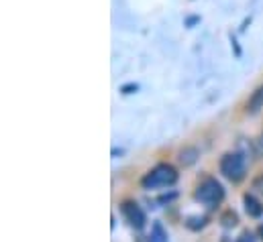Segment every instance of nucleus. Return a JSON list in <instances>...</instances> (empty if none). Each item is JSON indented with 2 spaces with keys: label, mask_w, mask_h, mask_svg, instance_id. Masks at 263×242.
<instances>
[{
  "label": "nucleus",
  "mask_w": 263,
  "mask_h": 242,
  "mask_svg": "<svg viewBox=\"0 0 263 242\" xmlns=\"http://www.w3.org/2000/svg\"><path fill=\"white\" fill-rule=\"evenodd\" d=\"M176 182H178L176 167H172L170 163H159L141 179V185L145 189H159V187H170Z\"/></svg>",
  "instance_id": "nucleus-1"
},
{
  "label": "nucleus",
  "mask_w": 263,
  "mask_h": 242,
  "mask_svg": "<svg viewBox=\"0 0 263 242\" xmlns=\"http://www.w3.org/2000/svg\"><path fill=\"white\" fill-rule=\"evenodd\" d=\"M220 173L233 183H239L247 175V163L241 153H227L220 159Z\"/></svg>",
  "instance_id": "nucleus-2"
},
{
  "label": "nucleus",
  "mask_w": 263,
  "mask_h": 242,
  "mask_svg": "<svg viewBox=\"0 0 263 242\" xmlns=\"http://www.w3.org/2000/svg\"><path fill=\"white\" fill-rule=\"evenodd\" d=\"M194 197H196V201H200V204H204V206H208V208H214V206H218V204L222 201L224 189H222V185L216 182L214 177H206V179L196 187Z\"/></svg>",
  "instance_id": "nucleus-3"
},
{
  "label": "nucleus",
  "mask_w": 263,
  "mask_h": 242,
  "mask_svg": "<svg viewBox=\"0 0 263 242\" xmlns=\"http://www.w3.org/2000/svg\"><path fill=\"white\" fill-rule=\"evenodd\" d=\"M121 212H123V216H125V220L129 222L131 228H135V230L145 228L147 218H145V212L139 208L137 201H123L121 204Z\"/></svg>",
  "instance_id": "nucleus-4"
},
{
  "label": "nucleus",
  "mask_w": 263,
  "mask_h": 242,
  "mask_svg": "<svg viewBox=\"0 0 263 242\" xmlns=\"http://www.w3.org/2000/svg\"><path fill=\"white\" fill-rule=\"evenodd\" d=\"M243 204H245V212L251 216V218H261L263 216V204L251 193H245L243 197Z\"/></svg>",
  "instance_id": "nucleus-5"
},
{
  "label": "nucleus",
  "mask_w": 263,
  "mask_h": 242,
  "mask_svg": "<svg viewBox=\"0 0 263 242\" xmlns=\"http://www.w3.org/2000/svg\"><path fill=\"white\" fill-rule=\"evenodd\" d=\"M261 108H263V86H259V88L251 94V98H249V102H247V114H257Z\"/></svg>",
  "instance_id": "nucleus-6"
},
{
  "label": "nucleus",
  "mask_w": 263,
  "mask_h": 242,
  "mask_svg": "<svg viewBox=\"0 0 263 242\" xmlns=\"http://www.w3.org/2000/svg\"><path fill=\"white\" fill-rule=\"evenodd\" d=\"M196 159H198V151L194 149V147H188V149L180 151V163H182L184 167H188V165L196 163Z\"/></svg>",
  "instance_id": "nucleus-7"
},
{
  "label": "nucleus",
  "mask_w": 263,
  "mask_h": 242,
  "mask_svg": "<svg viewBox=\"0 0 263 242\" xmlns=\"http://www.w3.org/2000/svg\"><path fill=\"white\" fill-rule=\"evenodd\" d=\"M149 242H167V232L163 230V226L159 222L153 224V230H151V240Z\"/></svg>",
  "instance_id": "nucleus-8"
},
{
  "label": "nucleus",
  "mask_w": 263,
  "mask_h": 242,
  "mask_svg": "<svg viewBox=\"0 0 263 242\" xmlns=\"http://www.w3.org/2000/svg\"><path fill=\"white\" fill-rule=\"evenodd\" d=\"M220 222H222V226L224 228H235L237 226V222H239V218H237V214L235 212H224L222 216H220Z\"/></svg>",
  "instance_id": "nucleus-9"
},
{
  "label": "nucleus",
  "mask_w": 263,
  "mask_h": 242,
  "mask_svg": "<svg viewBox=\"0 0 263 242\" xmlns=\"http://www.w3.org/2000/svg\"><path fill=\"white\" fill-rule=\"evenodd\" d=\"M186 226H188L190 230H200V228L206 226V218H204V216H190V218L186 220Z\"/></svg>",
  "instance_id": "nucleus-10"
},
{
  "label": "nucleus",
  "mask_w": 263,
  "mask_h": 242,
  "mask_svg": "<svg viewBox=\"0 0 263 242\" xmlns=\"http://www.w3.org/2000/svg\"><path fill=\"white\" fill-rule=\"evenodd\" d=\"M237 242H255V236H253L251 232H243V234L237 238Z\"/></svg>",
  "instance_id": "nucleus-11"
},
{
  "label": "nucleus",
  "mask_w": 263,
  "mask_h": 242,
  "mask_svg": "<svg viewBox=\"0 0 263 242\" xmlns=\"http://www.w3.org/2000/svg\"><path fill=\"white\" fill-rule=\"evenodd\" d=\"M137 88H139V86H125V88H123V92H125V94H131L133 90H135V92H137Z\"/></svg>",
  "instance_id": "nucleus-12"
},
{
  "label": "nucleus",
  "mask_w": 263,
  "mask_h": 242,
  "mask_svg": "<svg viewBox=\"0 0 263 242\" xmlns=\"http://www.w3.org/2000/svg\"><path fill=\"white\" fill-rule=\"evenodd\" d=\"M259 234L263 236V226H259Z\"/></svg>",
  "instance_id": "nucleus-13"
}]
</instances>
